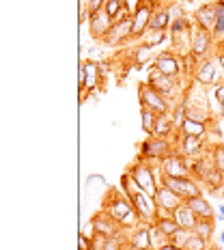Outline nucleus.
<instances>
[{"instance_id":"bb28decb","label":"nucleus","mask_w":224,"mask_h":250,"mask_svg":"<svg viewBox=\"0 0 224 250\" xmlns=\"http://www.w3.org/2000/svg\"><path fill=\"white\" fill-rule=\"evenodd\" d=\"M173 129H177V125L173 121V117H158L155 121V129H153V136L155 138H168L173 134Z\"/></svg>"},{"instance_id":"a878e982","label":"nucleus","mask_w":224,"mask_h":250,"mask_svg":"<svg viewBox=\"0 0 224 250\" xmlns=\"http://www.w3.org/2000/svg\"><path fill=\"white\" fill-rule=\"evenodd\" d=\"M127 244H132V246L138 248V250H151V229L149 227L138 229V231L129 237Z\"/></svg>"},{"instance_id":"20e7f679","label":"nucleus","mask_w":224,"mask_h":250,"mask_svg":"<svg viewBox=\"0 0 224 250\" xmlns=\"http://www.w3.org/2000/svg\"><path fill=\"white\" fill-rule=\"evenodd\" d=\"M129 201L134 203V207H136V211H138V216L143 222H147V225L151 222V225H153V222L158 220L160 207H158V203H155V196H149L147 192L140 190L138 194H134Z\"/></svg>"},{"instance_id":"6e6552de","label":"nucleus","mask_w":224,"mask_h":250,"mask_svg":"<svg viewBox=\"0 0 224 250\" xmlns=\"http://www.w3.org/2000/svg\"><path fill=\"white\" fill-rule=\"evenodd\" d=\"M132 28H134V15H129V18L121 20V22H114L110 33L103 37V43L106 45H119L123 43L125 39L132 37Z\"/></svg>"},{"instance_id":"4c0bfd02","label":"nucleus","mask_w":224,"mask_h":250,"mask_svg":"<svg viewBox=\"0 0 224 250\" xmlns=\"http://www.w3.org/2000/svg\"><path fill=\"white\" fill-rule=\"evenodd\" d=\"M190 235H192V231H187V229H179V231L175 233L173 237H170V242L175 244V246H179V248H183V244L190 239Z\"/></svg>"},{"instance_id":"2eb2a0df","label":"nucleus","mask_w":224,"mask_h":250,"mask_svg":"<svg viewBox=\"0 0 224 250\" xmlns=\"http://www.w3.org/2000/svg\"><path fill=\"white\" fill-rule=\"evenodd\" d=\"M209 45H211V35H209V30H205V28H201V26H196V28L192 30V37H190L192 54H194V56H205L207 52H209Z\"/></svg>"},{"instance_id":"ea45409f","label":"nucleus","mask_w":224,"mask_h":250,"mask_svg":"<svg viewBox=\"0 0 224 250\" xmlns=\"http://www.w3.org/2000/svg\"><path fill=\"white\" fill-rule=\"evenodd\" d=\"M106 0H86V7H88V13H97L103 9Z\"/></svg>"},{"instance_id":"423d86ee","label":"nucleus","mask_w":224,"mask_h":250,"mask_svg":"<svg viewBox=\"0 0 224 250\" xmlns=\"http://www.w3.org/2000/svg\"><path fill=\"white\" fill-rule=\"evenodd\" d=\"M151 15H153V0H140L136 11H134V28H132V37L134 39L147 35Z\"/></svg>"},{"instance_id":"9b49d317","label":"nucleus","mask_w":224,"mask_h":250,"mask_svg":"<svg viewBox=\"0 0 224 250\" xmlns=\"http://www.w3.org/2000/svg\"><path fill=\"white\" fill-rule=\"evenodd\" d=\"M155 203H158V207H160V213H173L179 205H183V199H181L179 194H175L170 188H166L164 184L160 186V190H158V194H155Z\"/></svg>"},{"instance_id":"6ab92c4d","label":"nucleus","mask_w":224,"mask_h":250,"mask_svg":"<svg viewBox=\"0 0 224 250\" xmlns=\"http://www.w3.org/2000/svg\"><path fill=\"white\" fill-rule=\"evenodd\" d=\"M185 205L190 207V209L194 211L199 218H205V220H213V218H216V211H213V207L207 203V199L203 194L201 196H194V199H187Z\"/></svg>"},{"instance_id":"a18cd8bd","label":"nucleus","mask_w":224,"mask_h":250,"mask_svg":"<svg viewBox=\"0 0 224 250\" xmlns=\"http://www.w3.org/2000/svg\"><path fill=\"white\" fill-rule=\"evenodd\" d=\"M218 62H220V67H222V74H224V50L218 54Z\"/></svg>"},{"instance_id":"b1692460","label":"nucleus","mask_w":224,"mask_h":250,"mask_svg":"<svg viewBox=\"0 0 224 250\" xmlns=\"http://www.w3.org/2000/svg\"><path fill=\"white\" fill-rule=\"evenodd\" d=\"M166 28H170V15H168V11H166V9H158V11H153L147 33H164Z\"/></svg>"},{"instance_id":"1a4fd4ad","label":"nucleus","mask_w":224,"mask_h":250,"mask_svg":"<svg viewBox=\"0 0 224 250\" xmlns=\"http://www.w3.org/2000/svg\"><path fill=\"white\" fill-rule=\"evenodd\" d=\"M102 76H103L102 67L97 65V62H93V61L82 62V67H80V91H82V95H84L88 88H95L97 84H100Z\"/></svg>"},{"instance_id":"ddd939ff","label":"nucleus","mask_w":224,"mask_h":250,"mask_svg":"<svg viewBox=\"0 0 224 250\" xmlns=\"http://www.w3.org/2000/svg\"><path fill=\"white\" fill-rule=\"evenodd\" d=\"M91 222H93V227H95L97 235H103V237H117L119 231H121V229H119V222L112 220V218L103 211H100L97 216H93Z\"/></svg>"},{"instance_id":"0eeeda50","label":"nucleus","mask_w":224,"mask_h":250,"mask_svg":"<svg viewBox=\"0 0 224 250\" xmlns=\"http://www.w3.org/2000/svg\"><path fill=\"white\" fill-rule=\"evenodd\" d=\"M162 173L164 177H192L187 168V158L183 153H168L162 160Z\"/></svg>"},{"instance_id":"cd10ccee","label":"nucleus","mask_w":224,"mask_h":250,"mask_svg":"<svg viewBox=\"0 0 224 250\" xmlns=\"http://www.w3.org/2000/svg\"><path fill=\"white\" fill-rule=\"evenodd\" d=\"M140 117H143V129L147 134H151L153 136V129H155V121H158V114H155L153 110H149V108H143L140 110Z\"/></svg>"},{"instance_id":"412c9836","label":"nucleus","mask_w":224,"mask_h":250,"mask_svg":"<svg viewBox=\"0 0 224 250\" xmlns=\"http://www.w3.org/2000/svg\"><path fill=\"white\" fill-rule=\"evenodd\" d=\"M175 80H177V78H170V76H164L162 74L160 78H155V80L147 82V84H151L158 93H162L166 100H170V97L177 95V82Z\"/></svg>"},{"instance_id":"c9c22d12","label":"nucleus","mask_w":224,"mask_h":250,"mask_svg":"<svg viewBox=\"0 0 224 250\" xmlns=\"http://www.w3.org/2000/svg\"><path fill=\"white\" fill-rule=\"evenodd\" d=\"M149 59H151V48L149 45H140V48L136 50V54H134V62H136L138 67H143L144 62H149Z\"/></svg>"},{"instance_id":"39448f33","label":"nucleus","mask_w":224,"mask_h":250,"mask_svg":"<svg viewBox=\"0 0 224 250\" xmlns=\"http://www.w3.org/2000/svg\"><path fill=\"white\" fill-rule=\"evenodd\" d=\"M162 184L166 188H170L175 194H179L183 201L194 199V196H201V188H199V184H196L194 179H192V177H164Z\"/></svg>"},{"instance_id":"7c9ffc66","label":"nucleus","mask_w":224,"mask_h":250,"mask_svg":"<svg viewBox=\"0 0 224 250\" xmlns=\"http://www.w3.org/2000/svg\"><path fill=\"white\" fill-rule=\"evenodd\" d=\"M194 233L199 237H203V239H207V242H209L211 233H213V220H205V218H201L199 225H196V229H194Z\"/></svg>"},{"instance_id":"f8f14e48","label":"nucleus","mask_w":224,"mask_h":250,"mask_svg":"<svg viewBox=\"0 0 224 250\" xmlns=\"http://www.w3.org/2000/svg\"><path fill=\"white\" fill-rule=\"evenodd\" d=\"M88 22H91V35H93V37H95V39H103L108 33H110L114 20L102 9V11H97V13H91Z\"/></svg>"},{"instance_id":"f3484780","label":"nucleus","mask_w":224,"mask_h":250,"mask_svg":"<svg viewBox=\"0 0 224 250\" xmlns=\"http://www.w3.org/2000/svg\"><path fill=\"white\" fill-rule=\"evenodd\" d=\"M216 20H218V4L216 2L203 4L199 11H196V22H199L201 28L209 30V33H213V28H216Z\"/></svg>"},{"instance_id":"2f4dec72","label":"nucleus","mask_w":224,"mask_h":250,"mask_svg":"<svg viewBox=\"0 0 224 250\" xmlns=\"http://www.w3.org/2000/svg\"><path fill=\"white\" fill-rule=\"evenodd\" d=\"M123 190H125V196H127V199H132L134 194H138L140 192V186L136 184V179H134L132 175H123Z\"/></svg>"},{"instance_id":"393cba45","label":"nucleus","mask_w":224,"mask_h":250,"mask_svg":"<svg viewBox=\"0 0 224 250\" xmlns=\"http://www.w3.org/2000/svg\"><path fill=\"white\" fill-rule=\"evenodd\" d=\"M153 225L158 227L160 231H162V233H164V235L168 237V239L173 237L175 233L181 229V227H179V222H177L175 218H173V213H160V216H158V220H155Z\"/></svg>"},{"instance_id":"de8ad7c7","label":"nucleus","mask_w":224,"mask_h":250,"mask_svg":"<svg viewBox=\"0 0 224 250\" xmlns=\"http://www.w3.org/2000/svg\"><path fill=\"white\" fill-rule=\"evenodd\" d=\"M218 7H220V11L224 13V0H220V2H218Z\"/></svg>"},{"instance_id":"c85d7f7f","label":"nucleus","mask_w":224,"mask_h":250,"mask_svg":"<svg viewBox=\"0 0 224 250\" xmlns=\"http://www.w3.org/2000/svg\"><path fill=\"white\" fill-rule=\"evenodd\" d=\"M207 102H209V112L213 117H222V106H220V97H218L216 86H211L207 91Z\"/></svg>"},{"instance_id":"c03bdc74","label":"nucleus","mask_w":224,"mask_h":250,"mask_svg":"<svg viewBox=\"0 0 224 250\" xmlns=\"http://www.w3.org/2000/svg\"><path fill=\"white\" fill-rule=\"evenodd\" d=\"M158 250H179V246H175L173 242H168L166 246H162V248H158Z\"/></svg>"},{"instance_id":"09e8293b","label":"nucleus","mask_w":224,"mask_h":250,"mask_svg":"<svg viewBox=\"0 0 224 250\" xmlns=\"http://www.w3.org/2000/svg\"><path fill=\"white\" fill-rule=\"evenodd\" d=\"M179 250H185V248H179Z\"/></svg>"},{"instance_id":"a211bd4d","label":"nucleus","mask_w":224,"mask_h":250,"mask_svg":"<svg viewBox=\"0 0 224 250\" xmlns=\"http://www.w3.org/2000/svg\"><path fill=\"white\" fill-rule=\"evenodd\" d=\"M173 218H175L177 222H179L181 229H187V231H194L196 225H199V220H201V218L196 216V213L192 211L190 207L185 205V203H183V205H179V207H177V209L173 211Z\"/></svg>"},{"instance_id":"473e14b6","label":"nucleus","mask_w":224,"mask_h":250,"mask_svg":"<svg viewBox=\"0 0 224 250\" xmlns=\"http://www.w3.org/2000/svg\"><path fill=\"white\" fill-rule=\"evenodd\" d=\"M207 239H203V237H199L194 231H192V235H190V239L183 244V248L185 250H207Z\"/></svg>"},{"instance_id":"5701e85b","label":"nucleus","mask_w":224,"mask_h":250,"mask_svg":"<svg viewBox=\"0 0 224 250\" xmlns=\"http://www.w3.org/2000/svg\"><path fill=\"white\" fill-rule=\"evenodd\" d=\"M207 123L203 121H194V119H183L179 125V132L183 134V136H199V138H205L207 134Z\"/></svg>"},{"instance_id":"f257e3e1","label":"nucleus","mask_w":224,"mask_h":250,"mask_svg":"<svg viewBox=\"0 0 224 250\" xmlns=\"http://www.w3.org/2000/svg\"><path fill=\"white\" fill-rule=\"evenodd\" d=\"M103 213H108V216L112 218V220L119 222V227L121 229H127V227H134L136 222L140 220L136 207H134V203L127 199V196L123 194H112L106 199V203H103Z\"/></svg>"},{"instance_id":"4be33fe9","label":"nucleus","mask_w":224,"mask_h":250,"mask_svg":"<svg viewBox=\"0 0 224 250\" xmlns=\"http://www.w3.org/2000/svg\"><path fill=\"white\" fill-rule=\"evenodd\" d=\"M187 30H190V24H187L185 18H177L173 24H170V39H173L175 45L183 43V41H190L187 37H192V35H187Z\"/></svg>"},{"instance_id":"a19ab883","label":"nucleus","mask_w":224,"mask_h":250,"mask_svg":"<svg viewBox=\"0 0 224 250\" xmlns=\"http://www.w3.org/2000/svg\"><path fill=\"white\" fill-rule=\"evenodd\" d=\"M164 41V33H151V37L144 41V45H149V48H153V45H158V43H162Z\"/></svg>"},{"instance_id":"c756f323","label":"nucleus","mask_w":224,"mask_h":250,"mask_svg":"<svg viewBox=\"0 0 224 250\" xmlns=\"http://www.w3.org/2000/svg\"><path fill=\"white\" fill-rule=\"evenodd\" d=\"M149 229H151V250H158V248H162V246H166V244L170 242V239L166 237L155 225H151Z\"/></svg>"},{"instance_id":"58836bf2","label":"nucleus","mask_w":224,"mask_h":250,"mask_svg":"<svg viewBox=\"0 0 224 250\" xmlns=\"http://www.w3.org/2000/svg\"><path fill=\"white\" fill-rule=\"evenodd\" d=\"M123 246H125L123 237L117 235V237H108L106 239V246H103V250H123Z\"/></svg>"},{"instance_id":"49530a36","label":"nucleus","mask_w":224,"mask_h":250,"mask_svg":"<svg viewBox=\"0 0 224 250\" xmlns=\"http://www.w3.org/2000/svg\"><path fill=\"white\" fill-rule=\"evenodd\" d=\"M123 250H138V248H134L132 244H125V246H123Z\"/></svg>"},{"instance_id":"9d476101","label":"nucleus","mask_w":224,"mask_h":250,"mask_svg":"<svg viewBox=\"0 0 224 250\" xmlns=\"http://www.w3.org/2000/svg\"><path fill=\"white\" fill-rule=\"evenodd\" d=\"M218 71H222V67H220V62L218 61H213V59H207V61H203L199 67H196V82L199 84H205V86H213V84H218Z\"/></svg>"},{"instance_id":"79ce46f5","label":"nucleus","mask_w":224,"mask_h":250,"mask_svg":"<svg viewBox=\"0 0 224 250\" xmlns=\"http://www.w3.org/2000/svg\"><path fill=\"white\" fill-rule=\"evenodd\" d=\"M78 250H91V239H88L86 235H78Z\"/></svg>"},{"instance_id":"f03ea898","label":"nucleus","mask_w":224,"mask_h":250,"mask_svg":"<svg viewBox=\"0 0 224 250\" xmlns=\"http://www.w3.org/2000/svg\"><path fill=\"white\" fill-rule=\"evenodd\" d=\"M140 104H143V108L153 110L158 117H168L170 110H173L168 100H166L162 93L155 91L151 84H140Z\"/></svg>"},{"instance_id":"aec40b11","label":"nucleus","mask_w":224,"mask_h":250,"mask_svg":"<svg viewBox=\"0 0 224 250\" xmlns=\"http://www.w3.org/2000/svg\"><path fill=\"white\" fill-rule=\"evenodd\" d=\"M179 145H181V153H183L185 158H194V155H199L201 151L205 149V138H199V136H183V134H181Z\"/></svg>"},{"instance_id":"4468645a","label":"nucleus","mask_w":224,"mask_h":250,"mask_svg":"<svg viewBox=\"0 0 224 250\" xmlns=\"http://www.w3.org/2000/svg\"><path fill=\"white\" fill-rule=\"evenodd\" d=\"M170 151V143L166 138H151L143 145V155H147V160H164Z\"/></svg>"},{"instance_id":"72a5a7b5","label":"nucleus","mask_w":224,"mask_h":250,"mask_svg":"<svg viewBox=\"0 0 224 250\" xmlns=\"http://www.w3.org/2000/svg\"><path fill=\"white\" fill-rule=\"evenodd\" d=\"M211 162L220 173H224V145H216L211 149Z\"/></svg>"},{"instance_id":"e433bc0d","label":"nucleus","mask_w":224,"mask_h":250,"mask_svg":"<svg viewBox=\"0 0 224 250\" xmlns=\"http://www.w3.org/2000/svg\"><path fill=\"white\" fill-rule=\"evenodd\" d=\"M121 9H123V0H106V4H103V11L110 15L112 20L121 13Z\"/></svg>"},{"instance_id":"37998d69","label":"nucleus","mask_w":224,"mask_h":250,"mask_svg":"<svg viewBox=\"0 0 224 250\" xmlns=\"http://www.w3.org/2000/svg\"><path fill=\"white\" fill-rule=\"evenodd\" d=\"M218 97H220V106H222V117H224V84H216Z\"/></svg>"},{"instance_id":"f704fd0d","label":"nucleus","mask_w":224,"mask_h":250,"mask_svg":"<svg viewBox=\"0 0 224 250\" xmlns=\"http://www.w3.org/2000/svg\"><path fill=\"white\" fill-rule=\"evenodd\" d=\"M205 181L213 188V190H216V188H220V186L224 184V173H220V170H218L216 166H213V168L209 170V175L205 177Z\"/></svg>"},{"instance_id":"7ed1b4c3","label":"nucleus","mask_w":224,"mask_h":250,"mask_svg":"<svg viewBox=\"0 0 224 250\" xmlns=\"http://www.w3.org/2000/svg\"><path fill=\"white\" fill-rule=\"evenodd\" d=\"M129 175L136 179V184L140 186V190L143 192H147L149 196H155L158 194V190H160V184H158V177L153 175V170L149 168L147 164L140 160V162H136L129 168Z\"/></svg>"},{"instance_id":"dca6fc26","label":"nucleus","mask_w":224,"mask_h":250,"mask_svg":"<svg viewBox=\"0 0 224 250\" xmlns=\"http://www.w3.org/2000/svg\"><path fill=\"white\" fill-rule=\"evenodd\" d=\"M153 65L158 67L164 76H170V78H177L179 76V71H181L179 59H177L175 54H170V52H162V54H158V59L153 61Z\"/></svg>"}]
</instances>
